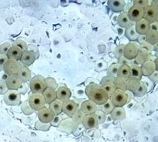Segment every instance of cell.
<instances>
[{"mask_svg":"<svg viewBox=\"0 0 158 142\" xmlns=\"http://www.w3.org/2000/svg\"><path fill=\"white\" fill-rule=\"evenodd\" d=\"M8 78H9V76H8L3 70L0 72V81H6Z\"/></svg>","mask_w":158,"mask_h":142,"instance_id":"cell-49","label":"cell"},{"mask_svg":"<svg viewBox=\"0 0 158 142\" xmlns=\"http://www.w3.org/2000/svg\"><path fill=\"white\" fill-rule=\"evenodd\" d=\"M29 87L33 94H42L46 89L45 78L42 76H35L30 80Z\"/></svg>","mask_w":158,"mask_h":142,"instance_id":"cell-2","label":"cell"},{"mask_svg":"<svg viewBox=\"0 0 158 142\" xmlns=\"http://www.w3.org/2000/svg\"><path fill=\"white\" fill-rule=\"evenodd\" d=\"M140 67L141 72H142V75L146 76H151L157 71L154 62L151 61L145 62Z\"/></svg>","mask_w":158,"mask_h":142,"instance_id":"cell-19","label":"cell"},{"mask_svg":"<svg viewBox=\"0 0 158 142\" xmlns=\"http://www.w3.org/2000/svg\"><path fill=\"white\" fill-rule=\"evenodd\" d=\"M29 105L32 110L39 111L40 109L45 108L46 104L44 97L42 94H33L29 99Z\"/></svg>","mask_w":158,"mask_h":142,"instance_id":"cell-4","label":"cell"},{"mask_svg":"<svg viewBox=\"0 0 158 142\" xmlns=\"http://www.w3.org/2000/svg\"><path fill=\"white\" fill-rule=\"evenodd\" d=\"M8 89L6 81H0V94H5L7 92Z\"/></svg>","mask_w":158,"mask_h":142,"instance_id":"cell-47","label":"cell"},{"mask_svg":"<svg viewBox=\"0 0 158 142\" xmlns=\"http://www.w3.org/2000/svg\"><path fill=\"white\" fill-rule=\"evenodd\" d=\"M50 110L52 111L54 116L61 114L63 109V102L59 99H56L50 104Z\"/></svg>","mask_w":158,"mask_h":142,"instance_id":"cell-28","label":"cell"},{"mask_svg":"<svg viewBox=\"0 0 158 142\" xmlns=\"http://www.w3.org/2000/svg\"><path fill=\"white\" fill-rule=\"evenodd\" d=\"M56 93L57 99L61 101L62 102H64L66 101L69 100L70 96H71V92L66 87H60L57 89Z\"/></svg>","mask_w":158,"mask_h":142,"instance_id":"cell-20","label":"cell"},{"mask_svg":"<svg viewBox=\"0 0 158 142\" xmlns=\"http://www.w3.org/2000/svg\"><path fill=\"white\" fill-rule=\"evenodd\" d=\"M4 102L7 105L15 106L20 101V94L18 90H8L4 94Z\"/></svg>","mask_w":158,"mask_h":142,"instance_id":"cell-7","label":"cell"},{"mask_svg":"<svg viewBox=\"0 0 158 142\" xmlns=\"http://www.w3.org/2000/svg\"><path fill=\"white\" fill-rule=\"evenodd\" d=\"M86 94L90 101L99 105L105 104L109 99V95L96 83H91L86 87Z\"/></svg>","mask_w":158,"mask_h":142,"instance_id":"cell-1","label":"cell"},{"mask_svg":"<svg viewBox=\"0 0 158 142\" xmlns=\"http://www.w3.org/2000/svg\"><path fill=\"white\" fill-rule=\"evenodd\" d=\"M147 89H148V88H147L146 83H143V82H140L139 87L136 91L133 92V94H134L135 97H143L147 92Z\"/></svg>","mask_w":158,"mask_h":142,"instance_id":"cell-34","label":"cell"},{"mask_svg":"<svg viewBox=\"0 0 158 142\" xmlns=\"http://www.w3.org/2000/svg\"><path fill=\"white\" fill-rule=\"evenodd\" d=\"M82 124L86 130H91L96 128L98 125V120L96 114H91L85 115Z\"/></svg>","mask_w":158,"mask_h":142,"instance_id":"cell-11","label":"cell"},{"mask_svg":"<svg viewBox=\"0 0 158 142\" xmlns=\"http://www.w3.org/2000/svg\"><path fill=\"white\" fill-rule=\"evenodd\" d=\"M139 49V44L137 42H130L124 46L123 57L129 61L135 59L137 56Z\"/></svg>","mask_w":158,"mask_h":142,"instance_id":"cell-5","label":"cell"},{"mask_svg":"<svg viewBox=\"0 0 158 142\" xmlns=\"http://www.w3.org/2000/svg\"><path fill=\"white\" fill-rule=\"evenodd\" d=\"M107 4L110 9L115 13L122 12L125 7V2L123 0H109Z\"/></svg>","mask_w":158,"mask_h":142,"instance_id":"cell-17","label":"cell"},{"mask_svg":"<svg viewBox=\"0 0 158 142\" xmlns=\"http://www.w3.org/2000/svg\"><path fill=\"white\" fill-rule=\"evenodd\" d=\"M100 88L107 93L109 97L113 94L114 92L116 90V87L111 81H105L100 85Z\"/></svg>","mask_w":158,"mask_h":142,"instance_id":"cell-31","label":"cell"},{"mask_svg":"<svg viewBox=\"0 0 158 142\" xmlns=\"http://www.w3.org/2000/svg\"><path fill=\"white\" fill-rule=\"evenodd\" d=\"M111 116L114 121L122 120L125 118V112L123 107H115L111 112Z\"/></svg>","mask_w":158,"mask_h":142,"instance_id":"cell-26","label":"cell"},{"mask_svg":"<svg viewBox=\"0 0 158 142\" xmlns=\"http://www.w3.org/2000/svg\"><path fill=\"white\" fill-rule=\"evenodd\" d=\"M139 48L142 49H143V50H145L149 54H151L152 51H153V46L150 45V44H148L146 42H144L139 44Z\"/></svg>","mask_w":158,"mask_h":142,"instance_id":"cell-42","label":"cell"},{"mask_svg":"<svg viewBox=\"0 0 158 142\" xmlns=\"http://www.w3.org/2000/svg\"><path fill=\"white\" fill-rule=\"evenodd\" d=\"M110 97V101L114 107H123L127 103V94L121 89H116Z\"/></svg>","mask_w":158,"mask_h":142,"instance_id":"cell-3","label":"cell"},{"mask_svg":"<svg viewBox=\"0 0 158 142\" xmlns=\"http://www.w3.org/2000/svg\"><path fill=\"white\" fill-rule=\"evenodd\" d=\"M150 29L152 30V31H157V30H158L157 22H155L151 23V26H150Z\"/></svg>","mask_w":158,"mask_h":142,"instance_id":"cell-50","label":"cell"},{"mask_svg":"<svg viewBox=\"0 0 158 142\" xmlns=\"http://www.w3.org/2000/svg\"><path fill=\"white\" fill-rule=\"evenodd\" d=\"M21 109L23 112L25 114H27V115H29V114H31L34 112V110L30 108L28 101L24 102L23 104H22Z\"/></svg>","mask_w":158,"mask_h":142,"instance_id":"cell-40","label":"cell"},{"mask_svg":"<svg viewBox=\"0 0 158 142\" xmlns=\"http://www.w3.org/2000/svg\"><path fill=\"white\" fill-rule=\"evenodd\" d=\"M121 64H113L110 65V67L108 69V74L111 78H117V73L119 67H121Z\"/></svg>","mask_w":158,"mask_h":142,"instance_id":"cell-36","label":"cell"},{"mask_svg":"<svg viewBox=\"0 0 158 142\" xmlns=\"http://www.w3.org/2000/svg\"><path fill=\"white\" fill-rule=\"evenodd\" d=\"M50 127V124H43L40 121H38L36 124V128L37 130H48Z\"/></svg>","mask_w":158,"mask_h":142,"instance_id":"cell-46","label":"cell"},{"mask_svg":"<svg viewBox=\"0 0 158 142\" xmlns=\"http://www.w3.org/2000/svg\"><path fill=\"white\" fill-rule=\"evenodd\" d=\"M45 83L46 88H50L55 91L57 88V83L56 81L53 78H45Z\"/></svg>","mask_w":158,"mask_h":142,"instance_id":"cell-38","label":"cell"},{"mask_svg":"<svg viewBox=\"0 0 158 142\" xmlns=\"http://www.w3.org/2000/svg\"><path fill=\"white\" fill-rule=\"evenodd\" d=\"M118 25L122 27V28L126 29L127 27L132 25V22L130 20L128 16H127V12H123L119 15L118 17Z\"/></svg>","mask_w":158,"mask_h":142,"instance_id":"cell-22","label":"cell"},{"mask_svg":"<svg viewBox=\"0 0 158 142\" xmlns=\"http://www.w3.org/2000/svg\"><path fill=\"white\" fill-rule=\"evenodd\" d=\"M96 116L98 117V124H102V123L105 122L106 121V114L102 112V111H96Z\"/></svg>","mask_w":158,"mask_h":142,"instance_id":"cell-45","label":"cell"},{"mask_svg":"<svg viewBox=\"0 0 158 142\" xmlns=\"http://www.w3.org/2000/svg\"><path fill=\"white\" fill-rule=\"evenodd\" d=\"M146 42L151 45H156L158 42V32L150 29L145 35Z\"/></svg>","mask_w":158,"mask_h":142,"instance_id":"cell-29","label":"cell"},{"mask_svg":"<svg viewBox=\"0 0 158 142\" xmlns=\"http://www.w3.org/2000/svg\"><path fill=\"white\" fill-rule=\"evenodd\" d=\"M125 45L121 44V45H118L115 49V56L116 58L120 59L123 56V49Z\"/></svg>","mask_w":158,"mask_h":142,"instance_id":"cell-43","label":"cell"},{"mask_svg":"<svg viewBox=\"0 0 158 142\" xmlns=\"http://www.w3.org/2000/svg\"><path fill=\"white\" fill-rule=\"evenodd\" d=\"M150 54L146 51L145 50L142 49H140L138 51V53L137 54V56H136L135 62L136 63L139 65H142L143 63L148 61V58H149Z\"/></svg>","mask_w":158,"mask_h":142,"instance_id":"cell-24","label":"cell"},{"mask_svg":"<svg viewBox=\"0 0 158 142\" xmlns=\"http://www.w3.org/2000/svg\"><path fill=\"white\" fill-rule=\"evenodd\" d=\"M80 110L85 115H88V114H96V111L98 110L97 105L90 100L84 101L82 102V103L81 104Z\"/></svg>","mask_w":158,"mask_h":142,"instance_id":"cell-14","label":"cell"},{"mask_svg":"<svg viewBox=\"0 0 158 142\" xmlns=\"http://www.w3.org/2000/svg\"><path fill=\"white\" fill-rule=\"evenodd\" d=\"M39 121L43 124H50L54 118V115L49 108H43L39 110L38 112Z\"/></svg>","mask_w":158,"mask_h":142,"instance_id":"cell-9","label":"cell"},{"mask_svg":"<svg viewBox=\"0 0 158 142\" xmlns=\"http://www.w3.org/2000/svg\"><path fill=\"white\" fill-rule=\"evenodd\" d=\"M13 46H16L20 48L22 51L24 52V51H28V46H27V43L23 41V40H17L13 42Z\"/></svg>","mask_w":158,"mask_h":142,"instance_id":"cell-39","label":"cell"},{"mask_svg":"<svg viewBox=\"0 0 158 142\" xmlns=\"http://www.w3.org/2000/svg\"><path fill=\"white\" fill-rule=\"evenodd\" d=\"M21 64L18 61L9 59L4 65L3 71L8 76L18 74V71L21 68Z\"/></svg>","mask_w":158,"mask_h":142,"instance_id":"cell-8","label":"cell"},{"mask_svg":"<svg viewBox=\"0 0 158 142\" xmlns=\"http://www.w3.org/2000/svg\"><path fill=\"white\" fill-rule=\"evenodd\" d=\"M115 108L114 105L112 104V103L110 101V99H108V101L106 102L105 104H103L100 107V111H102L103 113L105 114H111V112L114 110V108Z\"/></svg>","mask_w":158,"mask_h":142,"instance_id":"cell-35","label":"cell"},{"mask_svg":"<svg viewBox=\"0 0 158 142\" xmlns=\"http://www.w3.org/2000/svg\"><path fill=\"white\" fill-rule=\"evenodd\" d=\"M127 16L132 22H137L143 18V9L139 6H132L127 12Z\"/></svg>","mask_w":158,"mask_h":142,"instance_id":"cell-13","label":"cell"},{"mask_svg":"<svg viewBox=\"0 0 158 142\" xmlns=\"http://www.w3.org/2000/svg\"><path fill=\"white\" fill-rule=\"evenodd\" d=\"M140 82L141 81H139L137 78L130 77L128 80L126 81L127 90H128V91L131 92H134L139 87Z\"/></svg>","mask_w":158,"mask_h":142,"instance_id":"cell-30","label":"cell"},{"mask_svg":"<svg viewBox=\"0 0 158 142\" xmlns=\"http://www.w3.org/2000/svg\"><path fill=\"white\" fill-rule=\"evenodd\" d=\"M150 24L145 19L142 18L138 21L135 25V29L139 35H145L146 33L150 30Z\"/></svg>","mask_w":158,"mask_h":142,"instance_id":"cell-15","label":"cell"},{"mask_svg":"<svg viewBox=\"0 0 158 142\" xmlns=\"http://www.w3.org/2000/svg\"><path fill=\"white\" fill-rule=\"evenodd\" d=\"M18 76L24 83L30 81L31 79V72L29 68L27 67H21L20 70L18 71Z\"/></svg>","mask_w":158,"mask_h":142,"instance_id":"cell-23","label":"cell"},{"mask_svg":"<svg viewBox=\"0 0 158 142\" xmlns=\"http://www.w3.org/2000/svg\"><path fill=\"white\" fill-rule=\"evenodd\" d=\"M116 87V89H121L123 92L127 91L126 81L119 78H114V80L111 81Z\"/></svg>","mask_w":158,"mask_h":142,"instance_id":"cell-33","label":"cell"},{"mask_svg":"<svg viewBox=\"0 0 158 142\" xmlns=\"http://www.w3.org/2000/svg\"><path fill=\"white\" fill-rule=\"evenodd\" d=\"M143 18L148 22L150 24L157 22L158 9L151 5H148L143 9Z\"/></svg>","mask_w":158,"mask_h":142,"instance_id":"cell-6","label":"cell"},{"mask_svg":"<svg viewBox=\"0 0 158 142\" xmlns=\"http://www.w3.org/2000/svg\"><path fill=\"white\" fill-rule=\"evenodd\" d=\"M84 116H85V114L80 110H80L78 109V110L76 112L75 114L73 115V120H74L75 124H82Z\"/></svg>","mask_w":158,"mask_h":142,"instance_id":"cell-37","label":"cell"},{"mask_svg":"<svg viewBox=\"0 0 158 142\" xmlns=\"http://www.w3.org/2000/svg\"><path fill=\"white\" fill-rule=\"evenodd\" d=\"M117 78L123 79L124 81H127L130 78V67L128 65L122 64L119 67Z\"/></svg>","mask_w":158,"mask_h":142,"instance_id":"cell-21","label":"cell"},{"mask_svg":"<svg viewBox=\"0 0 158 142\" xmlns=\"http://www.w3.org/2000/svg\"><path fill=\"white\" fill-rule=\"evenodd\" d=\"M12 45L10 42H5L0 46V54L2 55H7V53Z\"/></svg>","mask_w":158,"mask_h":142,"instance_id":"cell-41","label":"cell"},{"mask_svg":"<svg viewBox=\"0 0 158 142\" xmlns=\"http://www.w3.org/2000/svg\"><path fill=\"white\" fill-rule=\"evenodd\" d=\"M77 110L78 105L73 101L69 99L66 101L63 102L62 112H64L69 116H72L74 115Z\"/></svg>","mask_w":158,"mask_h":142,"instance_id":"cell-10","label":"cell"},{"mask_svg":"<svg viewBox=\"0 0 158 142\" xmlns=\"http://www.w3.org/2000/svg\"><path fill=\"white\" fill-rule=\"evenodd\" d=\"M151 6H154V7H155V8H157V7H158L157 1H154V2H152V4H151Z\"/></svg>","mask_w":158,"mask_h":142,"instance_id":"cell-51","label":"cell"},{"mask_svg":"<svg viewBox=\"0 0 158 142\" xmlns=\"http://www.w3.org/2000/svg\"><path fill=\"white\" fill-rule=\"evenodd\" d=\"M8 89L9 90H18L23 84L21 79L18 74L9 76L6 81Z\"/></svg>","mask_w":158,"mask_h":142,"instance_id":"cell-12","label":"cell"},{"mask_svg":"<svg viewBox=\"0 0 158 142\" xmlns=\"http://www.w3.org/2000/svg\"><path fill=\"white\" fill-rule=\"evenodd\" d=\"M125 37H126L127 39H128L130 42H135L136 40H137L139 34L136 31L135 29V25H131L126 28L125 32Z\"/></svg>","mask_w":158,"mask_h":142,"instance_id":"cell-27","label":"cell"},{"mask_svg":"<svg viewBox=\"0 0 158 142\" xmlns=\"http://www.w3.org/2000/svg\"><path fill=\"white\" fill-rule=\"evenodd\" d=\"M35 60H36V56H35L34 52H32L31 51H27L23 53L20 61L22 63L27 67L33 64Z\"/></svg>","mask_w":158,"mask_h":142,"instance_id":"cell-18","label":"cell"},{"mask_svg":"<svg viewBox=\"0 0 158 142\" xmlns=\"http://www.w3.org/2000/svg\"><path fill=\"white\" fill-rule=\"evenodd\" d=\"M23 51H22L20 48L13 45L10 48L9 51H8L6 56L8 57V58L10 60L18 61H20V58L22 57V55H23Z\"/></svg>","mask_w":158,"mask_h":142,"instance_id":"cell-16","label":"cell"},{"mask_svg":"<svg viewBox=\"0 0 158 142\" xmlns=\"http://www.w3.org/2000/svg\"><path fill=\"white\" fill-rule=\"evenodd\" d=\"M42 94L44 97L45 103L48 104H50L52 102L57 99L56 91L50 88H46L42 93Z\"/></svg>","mask_w":158,"mask_h":142,"instance_id":"cell-25","label":"cell"},{"mask_svg":"<svg viewBox=\"0 0 158 142\" xmlns=\"http://www.w3.org/2000/svg\"><path fill=\"white\" fill-rule=\"evenodd\" d=\"M130 67V77H133L141 81L142 78V72H141V67L137 65H132Z\"/></svg>","mask_w":158,"mask_h":142,"instance_id":"cell-32","label":"cell"},{"mask_svg":"<svg viewBox=\"0 0 158 142\" xmlns=\"http://www.w3.org/2000/svg\"><path fill=\"white\" fill-rule=\"evenodd\" d=\"M133 4H134V6L141 7L143 9L144 7L148 5V1H147V0H135L133 2Z\"/></svg>","mask_w":158,"mask_h":142,"instance_id":"cell-44","label":"cell"},{"mask_svg":"<svg viewBox=\"0 0 158 142\" xmlns=\"http://www.w3.org/2000/svg\"><path fill=\"white\" fill-rule=\"evenodd\" d=\"M9 60L6 55H2L0 54V70L2 71L4 68V65L6 63V62Z\"/></svg>","mask_w":158,"mask_h":142,"instance_id":"cell-48","label":"cell"}]
</instances>
